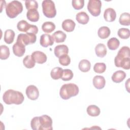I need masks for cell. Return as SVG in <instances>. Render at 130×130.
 <instances>
[{
	"label": "cell",
	"mask_w": 130,
	"mask_h": 130,
	"mask_svg": "<svg viewBox=\"0 0 130 130\" xmlns=\"http://www.w3.org/2000/svg\"><path fill=\"white\" fill-rule=\"evenodd\" d=\"M30 126L34 130H52V120L47 115L34 117L31 120Z\"/></svg>",
	"instance_id": "6da1fadb"
},
{
	"label": "cell",
	"mask_w": 130,
	"mask_h": 130,
	"mask_svg": "<svg viewBox=\"0 0 130 130\" xmlns=\"http://www.w3.org/2000/svg\"><path fill=\"white\" fill-rule=\"evenodd\" d=\"M129 48L123 46L118 52L114 59L115 65L116 67L122 68L125 70H129L130 68Z\"/></svg>",
	"instance_id": "7a4b0ae2"
},
{
	"label": "cell",
	"mask_w": 130,
	"mask_h": 130,
	"mask_svg": "<svg viewBox=\"0 0 130 130\" xmlns=\"http://www.w3.org/2000/svg\"><path fill=\"white\" fill-rule=\"evenodd\" d=\"M24 99V97L21 92L13 89L6 91L3 96L4 103L7 105H20L23 103Z\"/></svg>",
	"instance_id": "3957f363"
},
{
	"label": "cell",
	"mask_w": 130,
	"mask_h": 130,
	"mask_svg": "<svg viewBox=\"0 0 130 130\" xmlns=\"http://www.w3.org/2000/svg\"><path fill=\"white\" fill-rule=\"evenodd\" d=\"M79 87L74 83L63 84L60 88L59 95L61 99L68 100L72 96H76L79 93Z\"/></svg>",
	"instance_id": "277c9868"
},
{
	"label": "cell",
	"mask_w": 130,
	"mask_h": 130,
	"mask_svg": "<svg viewBox=\"0 0 130 130\" xmlns=\"http://www.w3.org/2000/svg\"><path fill=\"white\" fill-rule=\"evenodd\" d=\"M22 11V4L18 1H13L10 2L7 5L6 7V14L10 18L16 17Z\"/></svg>",
	"instance_id": "5b68a950"
},
{
	"label": "cell",
	"mask_w": 130,
	"mask_h": 130,
	"mask_svg": "<svg viewBox=\"0 0 130 130\" xmlns=\"http://www.w3.org/2000/svg\"><path fill=\"white\" fill-rule=\"evenodd\" d=\"M42 11L44 15L47 18H54L56 14L54 3L51 0L43 1L42 4Z\"/></svg>",
	"instance_id": "8992f818"
},
{
	"label": "cell",
	"mask_w": 130,
	"mask_h": 130,
	"mask_svg": "<svg viewBox=\"0 0 130 130\" xmlns=\"http://www.w3.org/2000/svg\"><path fill=\"white\" fill-rule=\"evenodd\" d=\"M101 7L102 3L100 0H89L87 4L88 11L94 17L100 15Z\"/></svg>",
	"instance_id": "52a82bcc"
},
{
	"label": "cell",
	"mask_w": 130,
	"mask_h": 130,
	"mask_svg": "<svg viewBox=\"0 0 130 130\" xmlns=\"http://www.w3.org/2000/svg\"><path fill=\"white\" fill-rule=\"evenodd\" d=\"M37 39L36 35L30 34H20L18 35L17 40L21 42L25 46L34 44Z\"/></svg>",
	"instance_id": "ba28073f"
},
{
	"label": "cell",
	"mask_w": 130,
	"mask_h": 130,
	"mask_svg": "<svg viewBox=\"0 0 130 130\" xmlns=\"http://www.w3.org/2000/svg\"><path fill=\"white\" fill-rule=\"evenodd\" d=\"M25 92L27 98L31 100H36L39 96V90L38 88L34 85L28 86L26 87Z\"/></svg>",
	"instance_id": "9c48e42d"
},
{
	"label": "cell",
	"mask_w": 130,
	"mask_h": 130,
	"mask_svg": "<svg viewBox=\"0 0 130 130\" xmlns=\"http://www.w3.org/2000/svg\"><path fill=\"white\" fill-rule=\"evenodd\" d=\"M25 45L21 42L16 41V42L13 45L12 49L14 55L18 57L22 56L25 52Z\"/></svg>",
	"instance_id": "30bf717a"
},
{
	"label": "cell",
	"mask_w": 130,
	"mask_h": 130,
	"mask_svg": "<svg viewBox=\"0 0 130 130\" xmlns=\"http://www.w3.org/2000/svg\"><path fill=\"white\" fill-rule=\"evenodd\" d=\"M54 39L50 35L44 34L42 35L40 37V45L44 47H47L49 46H52L54 44Z\"/></svg>",
	"instance_id": "8fae6325"
},
{
	"label": "cell",
	"mask_w": 130,
	"mask_h": 130,
	"mask_svg": "<svg viewBox=\"0 0 130 130\" xmlns=\"http://www.w3.org/2000/svg\"><path fill=\"white\" fill-rule=\"evenodd\" d=\"M31 56L36 62L39 64H43L47 61V56L43 52L40 51H36L32 53Z\"/></svg>",
	"instance_id": "7c38bea8"
},
{
	"label": "cell",
	"mask_w": 130,
	"mask_h": 130,
	"mask_svg": "<svg viewBox=\"0 0 130 130\" xmlns=\"http://www.w3.org/2000/svg\"><path fill=\"white\" fill-rule=\"evenodd\" d=\"M69 52V48L68 47L64 44L62 45H59L56 46L54 49V53L55 55L59 58L60 56L68 54Z\"/></svg>",
	"instance_id": "4fadbf2b"
},
{
	"label": "cell",
	"mask_w": 130,
	"mask_h": 130,
	"mask_svg": "<svg viewBox=\"0 0 130 130\" xmlns=\"http://www.w3.org/2000/svg\"><path fill=\"white\" fill-rule=\"evenodd\" d=\"M92 83L94 87L98 89L103 88L106 84L105 78L102 76H95L93 77Z\"/></svg>",
	"instance_id": "5bb4252c"
},
{
	"label": "cell",
	"mask_w": 130,
	"mask_h": 130,
	"mask_svg": "<svg viewBox=\"0 0 130 130\" xmlns=\"http://www.w3.org/2000/svg\"><path fill=\"white\" fill-rule=\"evenodd\" d=\"M104 17L105 20L107 22L114 21L116 17V13L115 11L111 8L106 9L104 11Z\"/></svg>",
	"instance_id": "9a60e30c"
},
{
	"label": "cell",
	"mask_w": 130,
	"mask_h": 130,
	"mask_svg": "<svg viewBox=\"0 0 130 130\" xmlns=\"http://www.w3.org/2000/svg\"><path fill=\"white\" fill-rule=\"evenodd\" d=\"M62 28L67 32L73 31L75 27L76 23L72 19H66L62 22Z\"/></svg>",
	"instance_id": "2e32d148"
},
{
	"label": "cell",
	"mask_w": 130,
	"mask_h": 130,
	"mask_svg": "<svg viewBox=\"0 0 130 130\" xmlns=\"http://www.w3.org/2000/svg\"><path fill=\"white\" fill-rule=\"evenodd\" d=\"M126 73L121 70H118L115 72L112 76V80L115 83H120L126 77Z\"/></svg>",
	"instance_id": "e0dca14e"
},
{
	"label": "cell",
	"mask_w": 130,
	"mask_h": 130,
	"mask_svg": "<svg viewBox=\"0 0 130 130\" xmlns=\"http://www.w3.org/2000/svg\"><path fill=\"white\" fill-rule=\"evenodd\" d=\"M76 19L80 24L84 25L88 22L89 20V17L86 12L82 11L77 14Z\"/></svg>",
	"instance_id": "ac0fdd59"
},
{
	"label": "cell",
	"mask_w": 130,
	"mask_h": 130,
	"mask_svg": "<svg viewBox=\"0 0 130 130\" xmlns=\"http://www.w3.org/2000/svg\"><path fill=\"white\" fill-rule=\"evenodd\" d=\"M96 55L100 57H104L107 54V48L106 46L102 43H99L95 47Z\"/></svg>",
	"instance_id": "d6986e66"
},
{
	"label": "cell",
	"mask_w": 130,
	"mask_h": 130,
	"mask_svg": "<svg viewBox=\"0 0 130 130\" xmlns=\"http://www.w3.org/2000/svg\"><path fill=\"white\" fill-rule=\"evenodd\" d=\"M52 36L53 38L54 41L57 43L63 42L67 38V35L61 30L55 31L53 34Z\"/></svg>",
	"instance_id": "ffe728a7"
},
{
	"label": "cell",
	"mask_w": 130,
	"mask_h": 130,
	"mask_svg": "<svg viewBox=\"0 0 130 130\" xmlns=\"http://www.w3.org/2000/svg\"><path fill=\"white\" fill-rule=\"evenodd\" d=\"M15 35V32L13 30L10 29H7L4 34V41L8 44L12 43L14 40Z\"/></svg>",
	"instance_id": "44dd1931"
},
{
	"label": "cell",
	"mask_w": 130,
	"mask_h": 130,
	"mask_svg": "<svg viewBox=\"0 0 130 130\" xmlns=\"http://www.w3.org/2000/svg\"><path fill=\"white\" fill-rule=\"evenodd\" d=\"M26 17L28 20L31 22H37L39 19V13L37 10H28Z\"/></svg>",
	"instance_id": "7402d4cb"
},
{
	"label": "cell",
	"mask_w": 130,
	"mask_h": 130,
	"mask_svg": "<svg viewBox=\"0 0 130 130\" xmlns=\"http://www.w3.org/2000/svg\"><path fill=\"white\" fill-rule=\"evenodd\" d=\"M86 111L87 114L89 116L92 117L98 116L101 113L100 109L97 106L94 105H91L88 106Z\"/></svg>",
	"instance_id": "603a6c76"
},
{
	"label": "cell",
	"mask_w": 130,
	"mask_h": 130,
	"mask_svg": "<svg viewBox=\"0 0 130 130\" xmlns=\"http://www.w3.org/2000/svg\"><path fill=\"white\" fill-rule=\"evenodd\" d=\"M111 33L110 28L107 26H102L101 27L98 31V36L99 38L102 39H105L109 37Z\"/></svg>",
	"instance_id": "cb8c5ba5"
},
{
	"label": "cell",
	"mask_w": 130,
	"mask_h": 130,
	"mask_svg": "<svg viewBox=\"0 0 130 130\" xmlns=\"http://www.w3.org/2000/svg\"><path fill=\"white\" fill-rule=\"evenodd\" d=\"M78 68L81 72H87L90 69L91 63L90 61L87 59H82L79 62Z\"/></svg>",
	"instance_id": "d4e9b609"
},
{
	"label": "cell",
	"mask_w": 130,
	"mask_h": 130,
	"mask_svg": "<svg viewBox=\"0 0 130 130\" xmlns=\"http://www.w3.org/2000/svg\"><path fill=\"white\" fill-rule=\"evenodd\" d=\"M42 29L44 32L50 34L55 29V25L52 22L46 21L42 24Z\"/></svg>",
	"instance_id": "484cf974"
},
{
	"label": "cell",
	"mask_w": 130,
	"mask_h": 130,
	"mask_svg": "<svg viewBox=\"0 0 130 130\" xmlns=\"http://www.w3.org/2000/svg\"><path fill=\"white\" fill-rule=\"evenodd\" d=\"M63 70L60 67H55L51 71L50 75L51 78L54 80H58L61 78Z\"/></svg>",
	"instance_id": "4316f807"
},
{
	"label": "cell",
	"mask_w": 130,
	"mask_h": 130,
	"mask_svg": "<svg viewBox=\"0 0 130 130\" xmlns=\"http://www.w3.org/2000/svg\"><path fill=\"white\" fill-rule=\"evenodd\" d=\"M31 24L28 23L25 20H22L19 21L17 25V28L18 30L21 32H25L26 33L30 28Z\"/></svg>",
	"instance_id": "83f0119b"
},
{
	"label": "cell",
	"mask_w": 130,
	"mask_h": 130,
	"mask_svg": "<svg viewBox=\"0 0 130 130\" xmlns=\"http://www.w3.org/2000/svg\"><path fill=\"white\" fill-rule=\"evenodd\" d=\"M120 42L116 38H112L107 42V46L110 50H116L119 46Z\"/></svg>",
	"instance_id": "f1b7e54d"
},
{
	"label": "cell",
	"mask_w": 130,
	"mask_h": 130,
	"mask_svg": "<svg viewBox=\"0 0 130 130\" xmlns=\"http://www.w3.org/2000/svg\"><path fill=\"white\" fill-rule=\"evenodd\" d=\"M24 66L27 69H31L35 66L36 62L31 55H26L23 59Z\"/></svg>",
	"instance_id": "f546056e"
},
{
	"label": "cell",
	"mask_w": 130,
	"mask_h": 130,
	"mask_svg": "<svg viewBox=\"0 0 130 130\" xmlns=\"http://www.w3.org/2000/svg\"><path fill=\"white\" fill-rule=\"evenodd\" d=\"M119 22L121 25L128 26L130 24V14L128 13H122L119 17Z\"/></svg>",
	"instance_id": "4dcf8cb0"
},
{
	"label": "cell",
	"mask_w": 130,
	"mask_h": 130,
	"mask_svg": "<svg viewBox=\"0 0 130 130\" xmlns=\"http://www.w3.org/2000/svg\"><path fill=\"white\" fill-rule=\"evenodd\" d=\"M0 58L2 60L8 59L10 56L9 48L6 45H1L0 46Z\"/></svg>",
	"instance_id": "1f68e13d"
},
{
	"label": "cell",
	"mask_w": 130,
	"mask_h": 130,
	"mask_svg": "<svg viewBox=\"0 0 130 130\" xmlns=\"http://www.w3.org/2000/svg\"><path fill=\"white\" fill-rule=\"evenodd\" d=\"M117 35L121 39H127L129 38L130 30L128 28H121L118 30Z\"/></svg>",
	"instance_id": "d6a6232c"
},
{
	"label": "cell",
	"mask_w": 130,
	"mask_h": 130,
	"mask_svg": "<svg viewBox=\"0 0 130 130\" xmlns=\"http://www.w3.org/2000/svg\"><path fill=\"white\" fill-rule=\"evenodd\" d=\"M106 70V66L104 62H97L93 67V71L94 72L99 74H102L105 72Z\"/></svg>",
	"instance_id": "836d02e7"
},
{
	"label": "cell",
	"mask_w": 130,
	"mask_h": 130,
	"mask_svg": "<svg viewBox=\"0 0 130 130\" xmlns=\"http://www.w3.org/2000/svg\"><path fill=\"white\" fill-rule=\"evenodd\" d=\"M25 5L27 10H37L38 8V3L35 0H26L25 2Z\"/></svg>",
	"instance_id": "e575fe53"
},
{
	"label": "cell",
	"mask_w": 130,
	"mask_h": 130,
	"mask_svg": "<svg viewBox=\"0 0 130 130\" xmlns=\"http://www.w3.org/2000/svg\"><path fill=\"white\" fill-rule=\"evenodd\" d=\"M74 74L73 72L70 69H64L63 71V73L61 79L63 81H67L71 80L73 77Z\"/></svg>",
	"instance_id": "d590c367"
},
{
	"label": "cell",
	"mask_w": 130,
	"mask_h": 130,
	"mask_svg": "<svg viewBox=\"0 0 130 130\" xmlns=\"http://www.w3.org/2000/svg\"><path fill=\"white\" fill-rule=\"evenodd\" d=\"M59 63L63 66H68L71 62V58L68 54L63 55L59 58Z\"/></svg>",
	"instance_id": "8d00e7d4"
},
{
	"label": "cell",
	"mask_w": 130,
	"mask_h": 130,
	"mask_svg": "<svg viewBox=\"0 0 130 130\" xmlns=\"http://www.w3.org/2000/svg\"><path fill=\"white\" fill-rule=\"evenodd\" d=\"M73 7L75 10H80L82 9L84 5V0H73L72 2Z\"/></svg>",
	"instance_id": "74e56055"
},
{
	"label": "cell",
	"mask_w": 130,
	"mask_h": 130,
	"mask_svg": "<svg viewBox=\"0 0 130 130\" xmlns=\"http://www.w3.org/2000/svg\"><path fill=\"white\" fill-rule=\"evenodd\" d=\"M129 79H128L126 82H125V88H126V90H127L128 92H129Z\"/></svg>",
	"instance_id": "f35d334b"
}]
</instances>
